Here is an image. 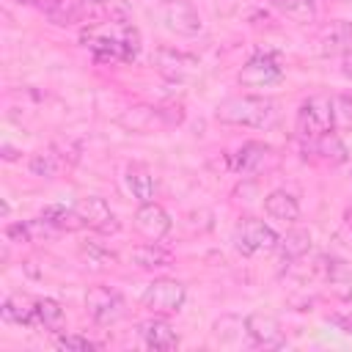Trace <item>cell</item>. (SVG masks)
<instances>
[{"label": "cell", "instance_id": "1", "mask_svg": "<svg viewBox=\"0 0 352 352\" xmlns=\"http://www.w3.org/2000/svg\"><path fill=\"white\" fill-rule=\"evenodd\" d=\"M214 118L220 124H234V126H256L267 129L278 118V104L270 96H256V94H242V96H228L217 104Z\"/></svg>", "mask_w": 352, "mask_h": 352}, {"label": "cell", "instance_id": "27", "mask_svg": "<svg viewBox=\"0 0 352 352\" xmlns=\"http://www.w3.org/2000/svg\"><path fill=\"white\" fill-rule=\"evenodd\" d=\"M311 143H316V151L324 160H330V162H346L349 160V151H346L344 140L336 135V129L327 132V135H322V138H316V140H311Z\"/></svg>", "mask_w": 352, "mask_h": 352}, {"label": "cell", "instance_id": "18", "mask_svg": "<svg viewBox=\"0 0 352 352\" xmlns=\"http://www.w3.org/2000/svg\"><path fill=\"white\" fill-rule=\"evenodd\" d=\"M264 209L270 217L280 220V223H294L300 217V204L292 192L286 190H272L267 198H264Z\"/></svg>", "mask_w": 352, "mask_h": 352}, {"label": "cell", "instance_id": "17", "mask_svg": "<svg viewBox=\"0 0 352 352\" xmlns=\"http://www.w3.org/2000/svg\"><path fill=\"white\" fill-rule=\"evenodd\" d=\"M36 302H38V300H33L30 294L16 292V294L6 297V302H3V308H0V316H3L6 322H11V324L33 327V319H36Z\"/></svg>", "mask_w": 352, "mask_h": 352}, {"label": "cell", "instance_id": "22", "mask_svg": "<svg viewBox=\"0 0 352 352\" xmlns=\"http://www.w3.org/2000/svg\"><path fill=\"white\" fill-rule=\"evenodd\" d=\"M278 250H280V258H283V261L302 258V256L311 250V234H308L305 228H292L286 236H280Z\"/></svg>", "mask_w": 352, "mask_h": 352}, {"label": "cell", "instance_id": "29", "mask_svg": "<svg viewBox=\"0 0 352 352\" xmlns=\"http://www.w3.org/2000/svg\"><path fill=\"white\" fill-rule=\"evenodd\" d=\"M324 264H327V280H330L333 286H346V289H352V272H349V264H346V261L330 258V261H324Z\"/></svg>", "mask_w": 352, "mask_h": 352}, {"label": "cell", "instance_id": "26", "mask_svg": "<svg viewBox=\"0 0 352 352\" xmlns=\"http://www.w3.org/2000/svg\"><path fill=\"white\" fill-rule=\"evenodd\" d=\"M60 168H63V160H60L52 148L36 151V154L30 157V173H36V176H41V179H55V176L60 173Z\"/></svg>", "mask_w": 352, "mask_h": 352}, {"label": "cell", "instance_id": "37", "mask_svg": "<svg viewBox=\"0 0 352 352\" xmlns=\"http://www.w3.org/2000/svg\"><path fill=\"white\" fill-rule=\"evenodd\" d=\"M346 66L352 69V52H346Z\"/></svg>", "mask_w": 352, "mask_h": 352}, {"label": "cell", "instance_id": "23", "mask_svg": "<svg viewBox=\"0 0 352 352\" xmlns=\"http://www.w3.org/2000/svg\"><path fill=\"white\" fill-rule=\"evenodd\" d=\"M80 258L85 261V267H91V270H96V272L110 270V267L118 264V256H116L110 248L99 245V242H85V245L80 248Z\"/></svg>", "mask_w": 352, "mask_h": 352}, {"label": "cell", "instance_id": "19", "mask_svg": "<svg viewBox=\"0 0 352 352\" xmlns=\"http://www.w3.org/2000/svg\"><path fill=\"white\" fill-rule=\"evenodd\" d=\"M44 223L52 226V231H80L85 228L80 212L74 206H60V204H52V206H44L41 214H38Z\"/></svg>", "mask_w": 352, "mask_h": 352}, {"label": "cell", "instance_id": "16", "mask_svg": "<svg viewBox=\"0 0 352 352\" xmlns=\"http://www.w3.org/2000/svg\"><path fill=\"white\" fill-rule=\"evenodd\" d=\"M124 179H126V187L129 192L140 201V204H148L154 201V192H157V182H154V173L143 165V162H129L126 170H124Z\"/></svg>", "mask_w": 352, "mask_h": 352}, {"label": "cell", "instance_id": "5", "mask_svg": "<svg viewBox=\"0 0 352 352\" xmlns=\"http://www.w3.org/2000/svg\"><path fill=\"white\" fill-rule=\"evenodd\" d=\"M184 297H187V289L184 283L173 280V278H157L146 286L140 302L143 308H148L151 314H160V316H170V314H179L182 305H184Z\"/></svg>", "mask_w": 352, "mask_h": 352}, {"label": "cell", "instance_id": "11", "mask_svg": "<svg viewBox=\"0 0 352 352\" xmlns=\"http://www.w3.org/2000/svg\"><path fill=\"white\" fill-rule=\"evenodd\" d=\"M245 333L261 349H280V346H286V333H283L280 322L275 316H270V314H250L245 319Z\"/></svg>", "mask_w": 352, "mask_h": 352}, {"label": "cell", "instance_id": "6", "mask_svg": "<svg viewBox=\"0 0 352 352\" xmlns=\"http://www.w3.org/2000/svg\"><path fill=\"white\" fill-rule=\"evenodd\" d=\"M160 19L176 36H198L204 30L201 14L190 0H162Z\"/></svg>", "mask_w": 352, "mask_h": 352}, {"label": "cell", "instance_id": "9", "mask_svg": "<svg viewBox=\"0 0 352 352\" xmlns=\"http://www.w3.org/2000/svg\"><path fill=\"white\" fill-rule=\"evenodd\" d=\"M314 52L322 58L352 52V25L346 19H333L314 36Z\"/></svg>", "mask_w": 352, "mask_h": 352}, {"label": "cell", "instance_id": "15", "mask_svg": "<svg viewBox=\"0 0 352 352\" xmlns=\"http://www.w3.org/2000/svg\"><path fill=\"white\" fill-rule=\"evenodd\" d=\"M272 154H275V151H272L267 143H261V140H248V143H242L239 151L234 154L231 168H234L236 173H258L261 168H267V162L272 160Z\"/></svg>", "mask_w": 352, "mask_h": 352}, {"label": "cell", "instance_id": "30", "mask_svg": "<svg viewBox=\"0 0 352 352\" xmlns=\"http://www.w3.org/2000/svg\"><path fill=\"white\" fill-rule=\"evenodd\" d=\"M55 346L58 349H77V352H88V349H102V344L99 341H91V338H85V336H74V333H69V336H58L55 338Z\"/></svg>", "mask_w": 352, "mask_h": 352}, {"label": "cell", "instance_id": "7", "mask_svg": "<svg viewBox=\"0 0 352 352\" xmlns=\"http://www.w3.org/2000/svg\"><path fill=\"white\" fill-rule=\"evenodd\" d=\"M239 85L245 88H267L283 80V66L278 63V58L272 52H256L236 74Z\"/></svg>", "mask_w": 352, "mask_h": 352}, {"label": "cell", "instance_id": "4", "mask_svg": "<svg viewBox=\"0 0 352 352\" xmlns=\"http://www.w3.org/2000/svg\"><path fill=\"white\" fill-rule=\"evenodd\" d=\"M278 242H280V236L264 220H256V217H242L234 228V245L242 256L272 253V250H278Z\"/></svg>", "mask_w": 352, "mask_h": 352}, {"label": "cell", "instance_id": "21", "mask_svg": "<svg viewBox=\"0 0 352 352\" xmlns=\"http://www.w3.org/2000/svg\"><path fill=\"white\" fill-rule=\"evenodd\" d=\"M38 11H41L52 25L66 28V25H74V22L80 19L82 6H80L77 0H44V6H41Z\"/></svg>", "mask_w": 352, "mask_h": 352}, {"label": "cell", "instance_id": "31", "mask_svg": "<svg viewBox=\"0 0 352 352\" xmlns=\"http://www.w3.org/2000/svg\"><path fill=\"white\" fill-rule=\"evenodd\" d=\"M6 236L11 239V242H30L33 239V226L30 223H11V226H6Z\"/></svg>", "mask_w": 352, "mask_h": 352}, {"label": "cell", "instance_id": "36", "mask_svg": "<svg viewBox=\"0 0 352 352\" xmlns=\"http://www.w3.org/2000/svg\"><path fill=\"white\" fill-rule=\"evenodd\" d=\"M346 226H349V228H352V209H349V212H346Z\"/></svg>", "mask_w": 352, "mask_h": 352}, {"label": "cell", "instance_id": "3", "mask_svg": "<svg viewBox=\"0 0 352 352\" xmlns=\"http://www.w3.org/2000/svg\"><path fill=\"white\" fill-rule=\"evenodd\" d=\"M333 129H336L333 96H327V94L308 96L297 110V135L302 140H316V138H322Z\"/></svg>", "mask_w": 352, "mask_h": 352}, {"label": "cell", "instance_id": "14", "mask_svg": "<svg viewBox=\"0 0 352 352\" xmlns=\"http://www.w3.org/2000/svg\"><path fill=\"white\" fill-rule=\"evenodd\" d=\"M135 228H138L146 239L160 242V239L170 231V217H168V212H165L160 204L148 201V204H140V206H138V212H135Z\"/></svg>", "mask_w": 352, "mask_h": 352}, {"label": "cell", "instance_id": "2", "mask_svg": "<svg viewBox=\"0 0 352 352\" xmlns=\"http://www.w3.org/2000/svg\"><path fill=\"white\" fill-rule=\"evenodd\" d=\"M82 41L94 52V58L104 60V63L135 60V55L140 50V33L126 22H118V33H113V36L110 33H99V30L82 33Z\"/></svg>", "mask_w": 352, "mask_h": 352}, {"label": "cell", "instance_id": "13", "mask_svg": "<svg viewBox=\"0 0 352 352\" xmlns=\"http://www.w3.org/2000/svg\"><path fill=\"white\" fill-rule=\"evenodd\" d=\"M151 63H154V69H157L162 77H168V80H187V77L195 72V66H198V60H195L192 55L176 52V50H168V47L157 50L154 58H151Z\"/></svg>", "mask_w": 352, "mask_h": 352}, {"label": "cell", "instance_id": "8", "mask_svg": "<svg viewBox=\"0 0 352 352\" xmlns=\"http://www.w3.org/2000/svg\"><path fill=\"white\" fill-rule=\"evenodd\" d=\"M85 308H88V316H91L96 324H116V322L126 314L124 297H121L116 289H107V286H94V289H88V294H85Z\"/></svg>", "mask_w": 352, "mask_h": 352}, {"label": "cell", "instance_id": "34", "mask_svg": "<svg viewBox=\"0 0 352 352\" xmlns=\"http://www.w3.org/2000/svg\"><path fill=\"white\" fill-rule=\"evenodd\" d=\"M3 157H6V160H14L16 154H14V148H11V146H3Z\"/></svg>", "mask_w": 352, "mask_h": 352}, {"label": "cell", "instance_id": "25", "mask_svg": "<svg viewBox=\"0 0 352 352\" xmlns=\"http://www.w3.org/2000/svg\"><path fill=\"white\" fill-rule=\"evenodd\" d=\"M270 3H272L283 16L300 22V25H305V22H311V19L316 16V3H314V0H270Z\"/></svg>", "mask_w": 352, "mask_h": 352}, {"label": "cell", "instance_id": "32", "mask_svg": "<svg viewBox=\"0 0 352 352\" xmlns=\"http://www.w3.org/2000/svg\"><path fill=\"white\" fill-rule=\"evenodd\" d=\"M330 324L338 327L341 333L352 336V311H349V314H333V316H330Z\"/></svg>", "mask_w": 352, "mask_h": 352}, {"label": "cell", "instance_id": "10", "mask_svg": "<svg viewBox=\"0 0 352 352\" xmlns=\"http://www.w3.org/2000/svg\"><path fill=\"white\" fill-rule=\"evenodd\" d=\"M74 209L80 212L85 228H91V231H99V234H116V231L121 228L118 217L113 214V209L107 206V201L99 198V195L80 198V201L74 204Z\"/></svg>", "mask_w": 352, "mask_h": 352}, {"label": "cell", "instance_id": "24", "mask_svg": "<svg viewBox=\"0 0 352 352\" xmlns=\"http://www.w3.org/2000/svg\"><path fill=\"white\" fill-rule=\"evenodd\" d=\"M63 324V308L60 302L44 297L36 302V319H33V327H41V330H50V333H58Z\"/></svg>", "mask_w": 352, "mask_h": 352}, {"label": "cell", "instance_id": "35", "mask_svg": "<svg viewBox=\"0 0 352 352\" xmlns=\"http://www.w3.org/2000/svg\"><path fill=\"white\" fill-rule=\"evenodd\" d=\"M77 3H80V6H102L104 0H77Z\"/></svg>", "mask_w": 352, "mask_h": 352}, {"label": "cell", "instance_id": "12", "mask_svg": "<svg viewBox=\"0 0 352 352\" xmlns=\"http://www.w3.org/2000/svg\"><path fill=\"white\" fill-rule=\"evenodd\" d=\"M138 330H140V338H143V344H146L148 349L170 352V349L179 346V336H176V330H173L170 322H168L165 316H160V314H154L151 319L140 322Z\"/></svg>", "mask_w": 352, "mask_h": 352}, {"label": "cell", "instance_id": "33", "mask_svg": "<svg viewBox=\"0 0 352 352\" xmlns=\"http://www.w3.org/2000/svg\"><path fill=\"white\" fill-rule=\"evenodd\" d=\"M14 3H22V6H36V8H41V6H44V0H14Z\"/></svg>", "mask_w": 352, "mask_h": 352}, {"label": "cell", "instance_id": "28", "mask_svg": "<svg viewBox=\"0 0 352 352\" xmlns=\"http://www.w3.org/2000/svg\"><path fill=\"white\" fill-rule=\"evenodd\" d=\"M333 118H336V129H352V91L336 94L333 96Z\"/></svg>", "mask_w": 352, "mask_h": 352}, {"label": "cell", "instance_id": "20", "mask_svg": "<svg viewBox=\"0 0 352 352\" xmlns=\"http://www.w3.org/2000/svg\"><path fill=\"white\" fill-rule=\"evenodd\" d=\"M132 261L140 267V270H162V267H170L173 264V253L165 250L162 245H157L154 239L146 242V245H138L132 250Z\"/></svg>", "mask_w": 352, "mask_h": 352}]
</instances>
